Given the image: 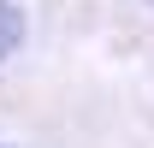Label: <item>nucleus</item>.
Returning <instances> with one entry per match:
<instances>
[{
	"instance_id": "f257e3e1",
	"label": "nucleus",
	"mask_w": 154,
	"mask_h": 148,
	"mask_svg": "<svg viewBox=\"0 0 154 148\" xmlns=\"http://www.w3.org/2000/svg\"><path fill=\"white\" fill-rule=\"evenodd\" d=\"M18 42H24V12L12 6V0H0V59L12 54Z\"/></svg>"
}]
</instances>
